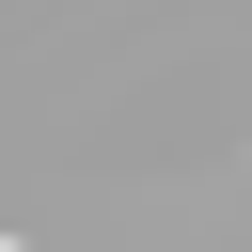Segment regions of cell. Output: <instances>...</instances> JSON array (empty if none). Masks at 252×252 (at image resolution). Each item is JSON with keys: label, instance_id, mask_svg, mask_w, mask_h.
Wrapping results in <instances>:
<instances>
[{"label": "cell", "instance_id": "obj_1", "mask_svg": "<svg viewBox=\"0 0 252 252\" xmlns=\"http://www.w3.org/2000/svg\"><path fill=\"white\" fill-rule=\"evenodd\" d=\"M0 252H16V236H0Z\"/></svg>", "mask_w": 252, "mask_h": 252}]
</instances>
